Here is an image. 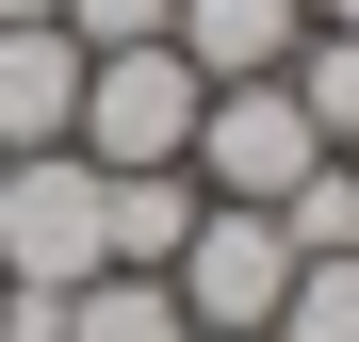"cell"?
I'll use <instances>...</instances> for the list:
<instances>
[{"label": "cell", "instance_id": "8", "mask_svg": "<svg viewBox=\"0 0 359 342\" xmlns=\"http://www.w3.org/2000/svg\"><path fill=\"white\" fill-rule=\"evenodd\" d=\"M49 342H196V326H180V294H163V277H82Z\"/></svg>", "mask_w": 359, "mask_h": 342}, {"label": "cell", "instance_id": "12", "mask_svg": "<svg viewBox=\"0 0 359 342\" xmlns=\"http://www.w3.org/2000/svg\"><path fill=\"white\" fill-rule=\"evenodd\" d=\"M33 17H66V0H0V33H33Z\"/></svg>", "mask_w": 359, "mask_h": 342}, {"label": "cell", "instance_id": "1", "mask_svg": "<svg viewBox=\"0 0 359 342\" xmlns=\"http://www.w3.org/2000/svg\"><path fill=\"white\" fill-rule=\"evenodd\" d=\"M196 114H212V82L196 66H180V49L147 33V49H82V163H98V180H131V163H180V147H196Z\"/></svg>", "mask_w": 359, "mask_h": 342}, {"label": "cell", "instance_id": "4", "mask_svg": "<svg viewBox=\"0 0 359 342\" xmlns=\"http://www.w3.org/2000/svg\"><path fill=\"white\" fill-rule=\"evenodd\" d=\"M311 163H327V131L294 114V82H212L196 147H180V180H196V196H229V212H278Z\"/></svg>", "mask_w": 359, "mask_h": 342}, {"label": "cell", "instance_id": "3", "mask_svg": "<svg viewBox=\"0 0 359 342\" xmlns=\"http://www.w3.org/2000/svg\"><path fill=\"white\" fill-rule=\"evenodd\" d=\"M163 294H180V326H196V342H262V326H278V294H294L278 212L196 196V228H180V261H163Z\"/></svg>", "mask_w": 359, "mask_h": 342}, {"label": "cell", "instance_id": "5", "mask_svg": "<svg viewBox=\"0 0 359 342\" xmlns=\"http://www.w3.org/2000/svg\"><path fill=\"white\" fill-rule=\"evenodd\" d=\"M163 49H180L196 82H278L294 49H311V0H180Z\"/></svg>", "mask_w": 359, "mask_h": 342}, {"label": "cell", "instance_id": "10", "mask_svg": "<svg viewBox=\"0 0 359 342\" xmlns=\"http://www.w3.org/2000/svg\"><path fill=\"white\" fill-rule=\"evenodd\" d=\"M262 342H359V245H343V261H294V294H278Z\"/></svg>", "mask_w": 359, "mask_h": 342}, {"label": "cell", "instance_id": "2", "mask_svg": "<svg viewBox=\"0 0 359 342\" xmlns=\"http://www.w3.org/2000/svg\"><path fill=\"white\" fill-rule=\"evenodd\" d=\"M0 277H17V294H82V277H114V228H98V163H82V147L0 163Z\"/></svg>", "mask_w": 359, "mask_h": 342}, {"label": "cell", "instance_id": "11", "mask_svg": "<svg viewBox=\"0 0 359 342\" xmlns=\"http://www.w3.org/2000/svg\"><path fill=\"white\" fill-rule=\"evenodd\" d=\"M163 17H180V0H66V33H82V49H147Z\"/></svg>", "mask_w": 359, "mask_h": 342}, {"label": "cell", "instance_id": "7", "mask_svg": "<svg viewBox=\"0 0 359 342\" xmlns=\"http://www.w3.org/2000/svg\"><path fill=\"white\" fill-rule=\"evenodd\" d=\"M98 228H114V277H163L180 228H196V180L180 163H131V180H98Z\"/></svg>", "mask_w": 359, "mask_h": 342}, {"label": "cell", "instance_id": "6", "mask_svg": "<svg viewBox=\"0 0 359 342\" xmlns=\"http://www.w3.org/2000/svg\"><path fill=\"white\" fill-rule=\"evenodd\" d=\"M66 131H82V33L33 17V33H0V163H33Z\"/></svg>", "mask_w": 359, "mask_h": 342}, {"label": "cell", "instance_id": "9", "mask_svg": "<svg viewBox=\"0 0 359 342\" xmlns=\"http://www.w3.org/2000/svg\"><path fill=\"white\" fill-rule=\"evenodd\" d=\"M278 82H294V114L327 131V163H359V33H311Z\"/></svg>", "mask_w": 359, "mask_h": 342}]
</instances>
